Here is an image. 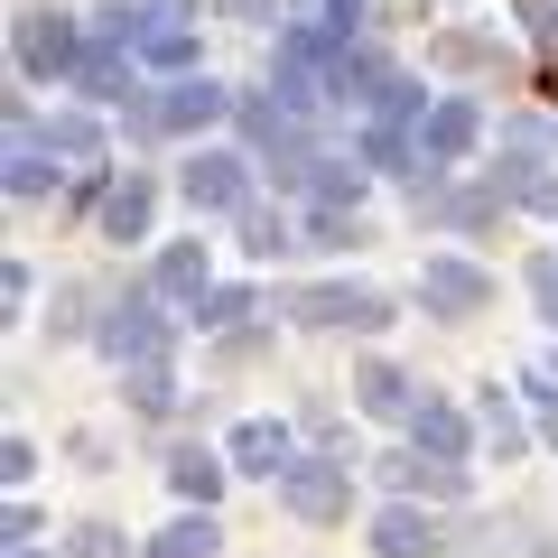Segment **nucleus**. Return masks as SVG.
I'll list each match as a JSON object with an SVG mask.
<instances>
[{
    "instance_id": "obj_12",
    "label": "nucleus",
    "mask_w": 558,
    "mask_h": 558,
    "mask_svg": "<svg viewBox=\"0 0 558 558\" xmlns=\"http://www.w3.org/2000/svg\"><path fill=\"white\" fill-rule=\"evenodd\" d=\"M373 549L381 558H438V521L418 512V494H400V502L373 512Z\"/></svg>"
},
{
    "instance_id": "obj_10",
    "label": "nucleus",
    "mask_w": 558,
    "mask_h": 558,
    "mask_svg": "<svg viewBox=\"0 0 558 558\" xmlns=\"http://www.w3.org/2000/svg\"><path fill=\"white\" fill-rule=\"evenodd\" d=\"M223 457H233V475H289L299 465V447H289V418H242L233 438H223Z\"/></svg>"
},
{
    "instance_id": "obj_23",
    "label": "nucleus",
    "mask_w": 558,
    "mask_h": 558,
    "mask_svg": "<svg viewBox=\"0 0 558 558\" xmlns=\"http://www.w3.org/2000/svg\"><path fill=\"white\" fill-rule=\"evenodd\" d=\"M242 252H252V260H279V252H299V223H289V215H270V205H242Z\"/></svg>"
},
{
    "instance_id": "obj_25",
    "label": "nucleus",
    "mask_w": 558,
    "mask_h": 558,
    "mask_svg": "<svg viewBox=\"0 0 558 558\" xmlns=\"http://www.w3.org/2000/svg\"><path fill=\"white\" fill-rule=\"evenodd\" d=\"M354 196H363V168H344V159L317 149V168H307V205H354Z\"/></svg>"
},
{
    "instance_id": "obj_15",
    "label": "nucleus",
    "mask_w": 558,
    "mask_h": 558,
    "mask_svg": "<svg viewBox=\"0 0 558 558\" xmlns=\"http://www.w3.org/2000/svg\"><path fill=\"white\" fill-rule=\"evenodd\" d=\"M149 289H159V299H186V307H196L205 289H215V260H205V242H168V252L149 260Z\"/></svg>"
},
{
    "instance_id": "obj_32",
    "label": "nucleus",
    "mask_w": 558,
    "mask_h": 558,
    "mask_svg": "<svg viewBox=\"0 0 558 558\" xmlns=\"http://www.w3.org/2000/svg\"><path fill=\"white\" fill-rule=\"evenodd\" d=\"M0 475H10V484H28V475H38V447H28V438H10V447H0Z\"/></svg>"
},
{
    "instance_id": "obj_16",
    "label": "nucleus",
    "mask_w": 558,
    "mask_h": 558,
    "mask_svg": "<svg viewBox=\"0 0 558 558\" xmlns=\"http://www.w3.org/2000/svg\"><path fill=\"white\" fill-rule=\"evenodd\" d=\"M57 178H65V168H57V149L38 140V121H20V131H10V196H20V205H38Z\"/></svg>"
},
{
    "instance_id": "obj_8",
    "label": "nucleus",
    "mask_w": 558,
    "mask_h": 558,
    "mask_svg": "<svg viewBox=\"0 0 558 558\" xmlns=\"http://www.w3.org/2000/svg\"><path fill=\"white\" fill-rule=\"evenodd\" d=\"M447 168H428L418 178V223H447V233H484V223L502 215V186H438Z\"/></svg>"
},
{
    "instance_id": "obj_18",
    "label": "nucleus",
    "mask_w": 558,
    "mask_h": 558,
    "mask_svg": "<svg viewBox=\"0 0 558 558\" xmlns=\"http://www.w3.org/2000/svg\"><path fill=\"white\" fill-rule=\"evenodd\" d=\"M215 539H223V531H215V502H186V512L168 521L140 558H215Z\"/></svg>"
},
{
    "instance_id": "obj_22",
    "label": "nucleus",
    "mask_w": 558,
    "mask_h": 558,
    "mask_svg": "<svg viewBox=\"0 0 558 558\" xmlns=\"http://www.w3.org/2000/svg\"><path fill=\"white\" fill-rule=\"evenodd\" d=\"M121 391H131L140 418H178V373H168V354H159V363H131V373H121Z\"/></svg>"
},
{
    "instance_id": "obj_34",
    "label": "nucleus",
    "mask_w": 558,
    "mask_h": 558,
    "mask_svg": "<svg viewBox=\"0 0 558 558\" xmlns=\"http://www.w3.org/2000/svg\"><path fill=\"white\" fill-rule=\"evenodd\" d=\"M233 20H242V28H270V20H279V0H233Z\"/></svg>"
},
{
    "instance_id": "obj_27",
    "label": "nucleus",
    "mask_w": 558,
    "mask_h": 558,
    "mask_svg": "<svg viewBox=\"0 0 558 558\" xmlns=\"http://www.w3.org/2000/svg\"><path fill=\"white\" fill-rule=\"evenodd\" d=\"M65 558H131V539H121L112 521H84V531L65 539Z\"/></svg>"
},
{
    "instance_id": "obj_13",
    "label": "nucleus",
    "mask_w": 558,
    "mask_h": 558,
    "mask_svg": "<svg viewBox=\"0 0 558 558\" xmlns=\"http://www.w3.org/2000/svg\"><path fill=\"white\" fill-rule=\"evenodd\" d=\"M475 438H484V428L457 410V400H418V410H410V447H418V457H475Z\"/></svg>"
},
{
    "instance_id": "obj_19",
    "label": "nucleus",
    "mask_w": 558,
    "mask_h": 558,
    "mask_svg": "<svg viewBox=\"0 0 558 558\" xmlns=\"http://www.w3.org/2000/svg\"><path fill=\"white\" fill-rule=\"evenodd\" d=\"M223 475H233V457H223V447H178V457H168V484H178L186 502H215Z\"/></svg>"
},
{
    "instance_id": "obj_24",
    "label": "nucleus",
    "mask_w": 558,
    "mask_h": 558,
    "mask_svg": "<svg viewBox=\"0 0 558 558\" xmlns=\"http://www.w3.org/2000/svg\"><path fill=\"white\" fill-rule=\"evenodd\" d=\"M299 233H307V252H354V242H373L354 205H307V223H299Z\"/></svg>"
},
{
    "instance_id": "obj_29",
    "label": "nucleus",
    "mask_w": 558,
    "mask_h": 558,
    "mask_svg": "<svg viewBox=\"0 0 558 558\" xmlns=\"http://www.w3.org/2000/svg\"><path fill=\"white\" fill-rule=\"evenodd\" d=\"M531 299H539V317L558 326V252H539V260H531Z\"/></svg>"
},
{
    "instance_id": "obj_33",
    "label": "nucleus",
    "mask_w": 558,
    "mask_h": 558,
    "mask_svg": "<svg viewBox=\"0 0 558 558\" xmlns=\"http://www.w3.org/2000/svg\"><path fill=\"white\" fill-rule=\"evenodd\" d=\"M326 28H344V38H354V28H363V0H326Z\"/></svg>"
},
{
    "instance_id": "obj_2",
    "label": "nucleus",
    "mask_w": 558,
    "mask_h": 558,
    "mask_svg": "<svg viewBox=\"0 0 558 558\" xmlns=\"http://www.w3.org/2000/svg\"><path fill=\"white\" fill-rule=\"evenodd\" d=\"M242 94H223L215 75H178L168 94H149V102H131V140H159V131H215L223 112H233Z\"/></svg>"
},
{
    "instance_id": "obj_21",
    "label": "nucleus",
    "mask_w": 558,
    "mask_h": 558,
    "mask_svg": "<svg viewBox=\"0 0 558 558\" xmlns=\"http://www.w3.org/2000/svg\"><path fill=\"white\" fill-rule=\"evenodd\" d=\"M354 400H363L373 418H410V410H418L410 373H391V363H363V373H354Z\"/></svg>"
},
{
    "instance_id": "obj_30",
    "label": "nucleus",
    "mask_w": 558,
    "mask_h": 558,
    "mask_svg": "<svg viewBox=\"0 0 558 558\" xmlns=\"http://www.w3.org/2000/svg\"><path fill=\"white\" fill-rule=\"evenodd\" d=\"M521 28H531V38L558 57V0H521Z\"/></svg>"
},
{
    "instance_id": "obj_35",
    "label": "nucleus",
    "mask_w": 558,
    "mask_h": 558,
    "mask_svg": "<svg viewBox=\"0 0 558 558\" xmlns=\"http://www.w3.org/2000/svg\"><path fill=\"white\" fill-rule=\"evenodd\" d=\"M10 558H47V549H38V539H10Z\"/></svg>"
},
{
    "instance_id": "obj_31",
    "label": "nucleus",
    "mask_w": 558,
    "mask_h": 558,
    "mask_svg": "<svg viewBox=\"0 0 558 558\" xmlns=\"http://www.w3.org/2000/svg\"><path fill=\"white\" fill-rule=\"evenodd\" d=\"M512 205H521V215H558V178H549V168H539V178H531V186H521V196H512Z\"/></svg>"
},
{
    "instance_id": "obj_3",
    "label": "nucleus",
    "mask_w": 558,
    "mask_h": 558,
    "mask_svg": "<svg viewBox=\"0 0 558 558\" xmlns=\"http://www.w3.org/2000/svg\"><path fill=\"white\" fill-rule=\"evenodd\" d=\"M94 344H102V354L121 363V373H131V363H159V354H168V317H159V289H149V279H140V289H121V299L102 307Z\"/></svg>"
},
{
    "instance_id": "obj_17",
    "label": "nucleus",
    "mask_w": 558,
    "mask_h": 558,
    "mask_svg": "<svg viewBox=\"0 0 558 558\" xmlns=\"http://www.w3.org/2000/svg\"><path fill=\"white\" fill-rule=\"evenodd\" d=\"M475 428H484V447H494V457H502V465H512V457H521V447H531V410H521V400H512V391H502V381H494V391H484V400H475Z\"/></svg>"
},
{
    "instance_id": "obj_4",
    "label": "nucleus",
    "mask_w": 558,
    "mask_h": 558,
    "mask_svg": "<svg viewBox=\"0 0 558 558\" xmlns=\"http://www.w3.org/2000/svg\"><path fill=\"white\" fill-rule=\"evenodd\" d=\"M289 317L299 326H326V336H373V326H391V299L381 289H354V279H326V289H289Z\"/></svg>"
},
{
    "instance_id": "obj_1",
    "label": "nucleus",
    "mask_w": 558,
    "mask_h": 558,
    "mask_svg": "<svg viewBox=\"0 0 558 558\" xmlns=\"http://www.w3.org/2000/svg\"><path fill=\"white\" fill-rule=\"evenodd\" d=\"M84 38H94V28L65 20V10H20V20H10V57H20L28 84H75Z\"/></svg>"
},
{
    "instance_id": "obj_11",
    "label": "nucleus",
    "mask_w": 558,
    "mask_h": 558,
    "mask_svg": "<svg viewBox=\"0 0 558 558\" xmlns=\"http://www.w3.org/2000/svg\"><path fill=\"white\" fill-rule=\"evenodd\" d=\"M149 215H159V178L149 168H121L112 196H102V242H149Z\"/></svg>"
},
{
    "instance_id": "obj_28",
    "label": "nucleus",
    "mask_w": 558,
    "mask_h": 558,
    "mask_svg": "<svg viewBox=\"0 0 558 558\" xmlns=\"http://www.w3.org/2000/svg\"><path fill=\"white\" fill-rule=\"evenodd\" d=\"M521 400H531V418H539V438L558 447V381H521Z\"/></svg>"
},
{
    "instance_id": "obj_20",
    "label": "nucleus",
    "mask_w": 558,
    "mask_h": 558,
    "mask_svg": "<svg viewBox=\"0 0 558 558\" xmlns=\"http://www.w3.org/2000/svg\"><path fill=\"white\" fill-rule=\"evenodd\" d=\"M38 140L57 149L65 168H102V131H94V112H47V121H38Z\"/></svg>"
},
{
    "instance_id": "obj_9",
    "label": "nucleus",
    "mask_w": 558,
    "mask_h": 558,
    "mask_svg": "<svg viewBox=\"0 0 558 558\" xmlns=\"http://www.w3.org/2000/svg\"><path fill=\"white\" fill-rule=\"evenodd\" d=\"M484 140V112H475V94H438L428 112H418V149H428V168H457L465 149Z\"/></svg>"
},
{
    "instance_id": "obj_6",
    "label": "nucleus",
    "mask_w": 558,
    "mask_h": 558,
    "mask_svg": "<svg viewBox=\"0 0 558 558\" xmlns=\"http://www.w3.org/2000/svg\"><path fill=\"white\" fill-rule=\"evenodd\" d=\"M252 149H186V168H178V196L196 205V215H242L252 205Z\"/></svg>"
},
{
    "instance_id": "obj_5",
    "label": "nucleus",
    "mask_w": 558,
    "mask_h": 558,
    "mask_svg": "<svg viewBox=\"0 0 558 558\" xmlns=\"http://www.w3.org/2000/svg\"><path fill=\"white\" fill-rule=\"evenodd\" d=\"M279 512H289V521H317V531H336V521L354 512V465H336V457H299L289 475H279Z\"/></svg>"
},
{
    "instance_id": "obj_26",
    "label": "nucleus",
    "mask_w": 558,
    "mask_h": 558,
    "mask_svg": "<svg viewBox=\"0 0 558 558\" xmlns=\"http://www.w3.org/2000/svg\"><path fill=\"white\" fill-rule=\"evenodd\" d=\"M252 307H260L252 289H205V299H196V317H205V326H242Z\"/></svg>"
},
{
    "instance_id": "obj_14",
    "label": "nucleus",
    "mask_w": 558,
    "mask_h": 558,
    "mask_svg": "<svg viewBox=\"0 0 558 558\" xmlns=\"http://www.w3.org/2000/svg\"><path fill=\"white\" fill-rule=\"evenodd\" d=\"M131 47H121L112 38V28H94V38H84V65H75V94L84 102H121V94H131Z\"/></svg>"
},
{
    "instance_id": "obj_7",
    "label": "nucleus",
    "mask_w": 558,
    "mask_h": 558,
    "mask_svg": "<svg viewBox=\"0 0 558 558\" xmlns=\"http://www.w3.org/2000/svg\"><path fill=\"white\" fill-rule=\"evenodd\" d=\"M418 299H428V317H484V307H494V270L465 260V252H428Z\"/></svg>"
}]
</instances>
